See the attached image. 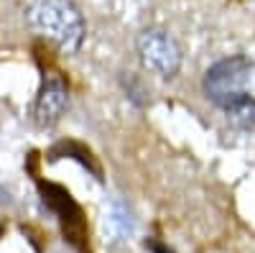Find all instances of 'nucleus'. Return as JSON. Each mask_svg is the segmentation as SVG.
<instances>
[{"label":"nucleus","mask_w":255,"mask_h":253,"mask_svg":"<svg viewBox=\"0 0 255 253\" xmlns=\"http://www.w3.org/2000/svg\"><path fill=\"white\" fill-rule=\"evenodd\" d=\"M225 110H227L230 120L243 125V128H253L255 125V100H250L248 95L240 97L238 102H232L230 108H225Z\"/></svg>","instance_id":"obj_6"},{"label":"nucleus","mask_w":255,"mask_h":253,"mask_svg":"<svg viewBox=\"0 0 255 253\" xmlns=\"http://www.w3.org/2000/svg\"><path fill=\"white\" fill-rule=\"evenodd\" d=\"M67 102H69V92H67V84H64L61 77L51 74L44 79L41 90L36 95L33 102V120L41 128H51V125L59 123V118L67 110Z\"/></svg>","instance_id":"obj_4"},{"label":"nucleus","mask_w":255,"mask_h":253,"mask_svg":"<svg viewBox=\"0 0 255 253\" xmlns=\"http://www.w3.org/2000/svg\"><path fill=\"white\" fill-rule=\"evenodd\" d=\"M250 69H253V64L245 56H230V59L217 61L204 74L207 97L215 105H220V108H230L232 102L245 97V84H248Z\"/></svg>","instance_id":"obj_2"},{"label":"nucleus","mask_w":255,"mask_h":253,"mask_svg":"<svg viewBox=\"0 0 255 253\" xmlns=\"http://www.w3.org/2000/svg\"><path fill=\"white\" fill-rule=\"evenodd\" d=\"M138 56L145 69H151L166 79L176 77L181 69V49L161 28H148L138 36Z\"/></svg>","instance_id":"obj_3"},{"label":"nucleus","mask_w":255,"mask_h":253,"mask_svg":"<svg viewBox=\"0 0 255 253\" xmlns=\"http://www.w3.org/2000/svg\"><path fill=\"white\" fill-rule=\"evenodd\" d=\"M151 248H153V251H156V253H166V251H163V248H161V246H151Z\"/></svg>","instance_id":"obj_7"},{"label":"nucleus","mask_w":255,"mask_h":253,"mask_svg":"<svg viewBox=\"0 0 255 253\" xmlns=\"http://www.w3.org/2000/svg\"><path fill=\"white\" fill-rule=\"evenodd\" d=\"M41 192H44V202L59 215L67 238L72 243L82 241L84 238V220H82V213H79V207L74 205L72 195L67 192V189L54 187V184H41Z\"/></svg>","instance_id":"obj_5"},{"label":"nucleus","mask_w":255,"mask_h":253,"mask_svg":"<svg viewBox=\"0 0 255 253\" xmlns=\"http://www.w3.org/2000/svg\"><path fill=\"white\" fill-rule=\"evenodd\" d=\"M28 23L51 38L64 54H77L84 41V18L72 0H36L28 10Z\"/></svg>","instance_id":"obj_1"}]
</instances>
